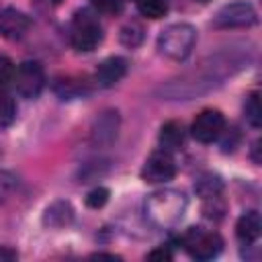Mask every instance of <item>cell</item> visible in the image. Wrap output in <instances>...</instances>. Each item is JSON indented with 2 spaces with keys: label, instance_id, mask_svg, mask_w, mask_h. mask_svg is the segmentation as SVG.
<instances>
[{
  "label": "cell",
  "instance_id": "6",
  "mask_svg": "<svg viewBox=\"0 0 262 262\" xmlns=\"http://www.w3.org/2000/svg\"><path fill=\"white\" fill-rule=\"evenodd\" d=\"M258 20L256 8L246 0H235L219 8L213 16V27L217 29H235V27H252Z\"/></svg>",
  "mask_w": 262,
  "mask_h": 262
},
{
  "label": "cell",
  "instance_id": "5",
  "mask_svg": "<svg viewBox=\"0 0 262 262\" xmlns=\"http://www.w3.org/2000/svg\"><path fill=\"white\" fill-rule=\"evenodd\" d=\"M180 242H182L184 250L196 260H211L223 248V239L219 237V233L205 231L201 227H190L186 233H182Z\"/></svg>",
  "mask_w": 262,
  "mask_h": 262
},
{
  "label": "cell",
  "instance_id": "28",
  "mask_svg": "<svg viewBox=\"0 0 262 262\" xmlns=\"http://www.w3.org/2000/svg\"><path fill=\"white\" fill-rule=\"evenodd\" d=\"M92 258H98V260H100V258H108V260H119V256H113V254H94Z\"/></svg>",
  "mask_w": 262,
  "mask_h": 262
},
{
  "label": "cell",
  "instance_id": "13",
  "mask_svg": "<svg viewBox=\"0 0 262 262\" xmlns=\"http://www.w3.org/2000/svg\"><path fill=\"white\" fill-rule=\"evenodd\" d=\"M260 231H262V219H260V213L258 211H248L244 213L237 223H235V235L244 242V244H252L260 237Z\"/></svg>",
  "mask_w": 262,
  "mask_h": 262
},
{
  "label": "cell",
  "instance_id": "11",
  "mask_svg": "<svg viewBox=\"0 0 262 262\" xmlns=\"http://www.w3.org/2000/svg\"><path fill=\"white\" fill-rule=\"evenodd\" d=\"M119 131V113L117 111H104L100 113L90 129V139L94 145H111Z\"/></svg>",
  "mask_w": 262,
  "mask_h": 262
},
{
  "label": "cell",
  "instance_id": "14",
  "mask_svg": "<svg viewBox=\"0 0 262 262\" xmlns=\"http://www.w3.org/2000/svg\"><path fill=\"white\" fill-rule=\"evenodd\" d=\"M72 219H74V209L66 201L51 203L43 213V225H47V227H63V225L72 223Z\"/></svg>",
  "mask_w": 262,
  "mask_h": 262
},
{
  "label": "cell",
  "instance_id": "26",
  "mask_svg": "<svg viewBox=\"0 0 262 262\" xmlns=\"http://www.w3.org/2000/svg\"><path fill=\"white\" fill-rule=\"evenodd\" d=\"M147 258H149V260H172V252H170L166 246H160V248L151 250V252L147 254Z\"/></svg>",
  "mask_w": 262,
  "mask_h": 262
},
{
  "label": "cell",
  "instance_id": "3",
  "mask_svg": "<svg viewBox=\"0 0 262 262\" xmlns=\"http://www.w3.org/2000/svg\"><path fill=\"white\" fill-rule=\"evenodd\" d=\"M196 43V29L188 23H174L166 27L158 37V51L172 59V61H184Z\"/></svg>",
  "mask_w": 262,
  "mask_h": 262
},
{
  "label": "cell",
  "instance_id": "24",
  "mask_svg": "<svg viewBox=\"0 0 262 262\" xmlns=\"http://www.w3.org/2000/svg\"><path fill=\"white\" fill-rule=\"evenodd\" d=\"M14 63L8 59V57H4V55H0V84H6V82H10L12 78H14Z\"/></svg>",
  "mask_w": 262,
  "mask_h": 262
},
{
  "label": "cell",
  "instance_id": "25",
  "mask_svg": "<svg viewBox=\"0 0 262 262\" xmlns=\"http://www.w3.org/2000/svg\"><path fill=\"white\" fill-rule=\"evenodd\" d=\"M16 178L12 176V174H8V172H0V194H8V192H12V188H14V182Z\"/></svg>",
  "mask_w": 262,
  "mask_h": 262
},
{
  "label": "cell",
  "instance_id": "9",
  "mask_svg": "<svg viewBox=\"0 0 262 262\" xmlns=\"http://www.w3.org/2000/svg\"><path fill=\"white\" fill-rule=\"evenodd\" d=\"M223 127H225V119H223L221 111H217V108H205L192 121L190 131H192V137L196 141L211 143V141H215L221 135Z\"/></svg>",
  "mask_w": 262,
  "mask_h": 262
},
{
  "label": "cell",
  "instance_id": "19",
  "mask_svg": "<svg viewBox=\"0 0 262 262\" xmlns=\"http://www.w3.org/2000/svg\"><path fill=\"white\" fill-rule=\"evenodd\" d=\"M137 10L147 18H162L168 6L164 0H137Z\"/></svg>",
  "mask_w": 262,
  "mask_h": 262
},
{
  "label": "cell",
  "instance_id": "2",
  "mask_svg": "<svg viewBox=\"0 0 262 262\" xmlns=\"http://www.w3.org/2000/svg\"><path fill=\"white\" fill-rule=\"evenodd\" d=\"M186 211V196L180 190L164 188L145 201V215L158 227H172L176 225Z\"/></svg>",
  "mask_w": 262,
  "mask_h": 262
},
{
  "label": "cell",
  "instance_id": "16",
  "mask_svg": "<svg viewBox=\"0 0 262 262\" xmlns=\"http://www.w3.org/2000/svg\"><path fill=\"white\" fill-rule=\"evenodd\" d=\"M221 190H223V182H221V178H219L217 174H203V176L196 180V184H194V192H196L201 199H205V201H215V199H219Z\"/></svg>",
  "mask_w": 262,
  "mask_h": 262
},
{
  "label": "cell",
  "instance_id": "15",
  "mask_svg": "<svg viewBox=\"0 0 262 262\" xmlns=\"http://www.w3.org/2000/svg\"><path fill=\"white\" fill-rule=\"evenodd\" d=\"M184 141V127L180 121H168L160 129V143L162 149H176Z\"/></svg>",
  "mask_w": 262,
  "mask_h": 262
},
{
  "label": "cell",
  "instance_id": "22",
  "mask_svg": "<svg viewBox=\"0 0 262 262\" xmlns=\"http://www.w3.org/2000/svg\"><path fill=\"white\" fill-rule=\"evenodd\" d=\"M108 194H111L108 188H104V186H96V188H92V190L86 194V205H88L90 209H100V207L106 205Z\"/></svg>",
  "mask_w": 262,
  "mask_h": 262
},
{
  "label": "cell",
  "instance_id": "8",
  "mask_svg": "<svg viewBox=\"0 0 262 262\" xmlns=\"http://www.w3.org/2000/svg\"><path fill=\"white\" fill-rule=\"evenodd\" d=\"M14 84L18 94H23L25 98H35L43 86H45V74L43 68L37 61H25L18 66V70L14 72Z\"/></svg>",
  "mask_w": 262,
  "mask_h": 262
},
{
  "label": "cell",
  "instance_id": "1",
  "mask_svg": "<svg viewBox=\"0 0 262 262\" xmlns=\"http://www.w3.org/2000/svg\"><path fill=\"white\" fill-rule=\"evenodd\" d=\"M246 61L248 59L237 53H217L215 57H209L199 70L162 82L156 88V94L164 100H190L199 94L217 88L227 76L237 72Z\"/></svg>",
  "mask_w": 262,
  "mask_h": 262
},
{
  "label": "cell",
  "instance_id": "18",
  "mask_svg": "<svg viewBox=\"0 0 262 262\" xmlns=\"http://www.w3.org/2000/svg\"><path fill=\"white\" fill-rule=\"evenodd\" d=\"M55 92L61 96V98H74V96H80L84 94V84H80L78 80H72V78H61L55 82Z\"/></svg>",
  "mask_w": 262,
  "mask_h": 262
},
{
  "label": "cell",
  "instance_id": "12",
  "mask_svg": "<svg viewBox=\"0 0 262 262\" xmlns=\"http://www.w3.org/2000/svg\"><path fill=\"white\" fill-rule=\"evenodd\" d=\"M127 74V61L123 57H106L102 63H98L94 78L98 82V86H115L119 80H123V76Z\"/></svg>",
  "mask_w": 262,
  "mask_h": 262
},
{
  "label": "cell",
  "instance_id": "21",
  "mask_svg": "<svg viewBox=\"0 0 262 262\" xmlns=\"http://www.w3.org/2000/svg\"><path fill=\"white\" fill-rule=\"evenodd\" d=\"M16 117V104L8 94L0 92V127H8Z\"/></svg>",
  "mask_w": 262,
  "mask_h": 262
},
{
  "label": "cell",
  "instance_id": "17",
  "mask_svg": "<svg viewBox=\"0 0 262 262\" xmlns=\"http://www.w3.org/2000/svg\"><path fill=\"white\" fill-rule=\"evenodd\" d=\"M246 119L256 129L262 125V104H260V94L258 92H252L246 100Z\"/></svg>",
  "mask_w": 262,
  "mask_h": 262
},
{
  "label": "cell",
  "instance_id": "20",
  "mask_svg": "<svg viewBox=\"0 0 262 262\" xmlns=\"http://www.w3.org/2000/svg\"><path fill=\"white\" fill-rule=\"evenodd\" d=\"M143 39V29L137 23H129L121 29V43L127 47H137Z\"/></svg>",
  "mask_w": 262,
  "mask_h": 262
},
{
  "label": "cell",
  "instance_id": "27",
  "mask_svg": "<svg viewBox=\"0 0 262 262\" xmlns=\"http://www.w3.org/2000/svg\"><path fill=\"white\" fill-rule=\"evenodd\" d=\"M18 258V252L12 250L10 246H0V262H10V260H16Z\"/></svg>",
  "mask_w": 262,
  "mask_h": 262
},
{
  "label": "cell",
  "instance_id": "7",
  "mask_svg": "<svg viewBox=\"0 0 262 262\" xmlns=\"http://www.w3.org/2000/svg\"><path fill=\"white\" fill-rule=\"evenodd\" d=\"M176 174V162L168 149H158L154 151L143 168H141V178L145 182H168Z\"/></svg>",
  "mask_w": 262,
  "mask_h": 262
},
{
  "label": "cell",
  "instance_id": "23",
  "mask_svg": "<svg viewBox=\"0 0 262 262\" xmlns=\"http://www.w3.org/2000/svg\"><path fill=\"white\" fill-rule=\"evenodd\" d=\"M90 2L98 12L104 14H117L123 8V0H90Z\"/></svg>",
  "mask_w": 262,
  "mask_h": 262
},
{
  "label": "cell",
  "instance_id": "4",
  "mask_svg": "<svg viewBox=\"0 0 262 262\" xmlns=\"http://www.w3.org/2000/svg\"><path fill=\"white\" fill-rule=\"evenodd\" d=\"M70 41L78 51H92L98 47V43L102 41V27L98 23V18L88 12V10H80L74 14L72 20V31H70Z\"/></svg>",
  "mask_w": 262,
  "mask_h": 262
},
{
  "label": "cell",
  "instance_id": "10",
  "mask_svg": "<svg viewBox=\"0 0 262 262\" xmlns=\"http://www.w3.org/2000/svg\"><path fill=\"white\" fill-rule=\"evenodd\" d=\"M29 29H31V18L25 12L10 8V6L0 12V35L4 39L18 41L27 35Z\"/></svg>",
  "mask_w": 262,
  "mask_h": 262
}]
</instances>
